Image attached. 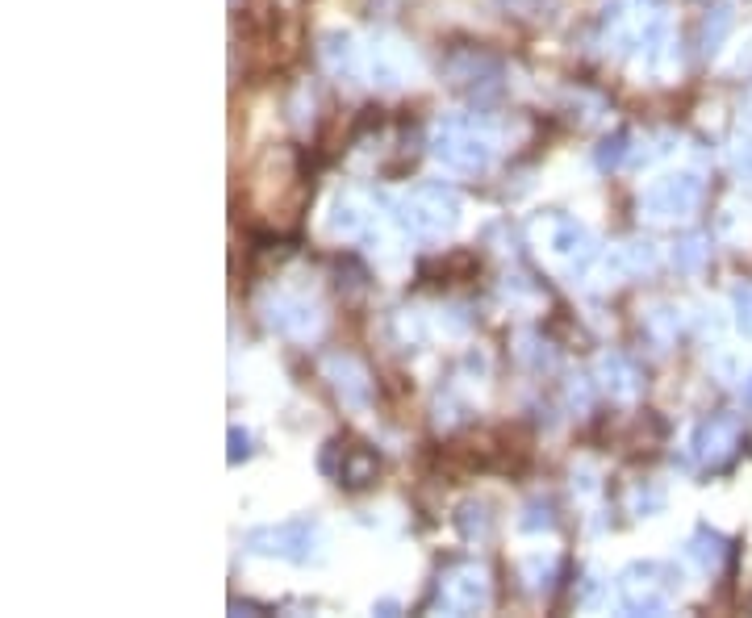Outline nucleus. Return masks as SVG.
Masks as SVG:
<instances>
[{
    "mask_svg": "<svg viewBox=\"0 0 752 618\" xmlns=\"http://www.w3.org/2000/svg\"><path fill=\"white\" fill-rule=\"evenodd\" d=\"M397 218L410 234L418 239H443L456 222H460V201L452 188H443L439 180L427 184H410L402 197H397Z\"/></svg>",
    "mask_w": 752,
    "mask_h": 618,
    "instance_id": "nucleus-1",
    "label": "nucleus"
},
{
    "mask_svg": "<svg viewBox=\"0 0 752 618\" xmlns=\"http://www.w3.org/2000/svg\"><path fill=\"white\" fill-rule=\"evenodd\" d=\"M677 585H681V577L665 564H652V560L631 564L619 577V602L631 614H661V610H669Z\"/></svg>",
    "mask_w": 752,
    "mask_h": 618,
    "instance_id": "nucleus-2",
    "label": "nucleus"
},
{
    "mask_svg": "<svg viewBox=\"0 0 752 618\" xmlns=\"http://www.w3.org/2000/svg\"><path fill=\"white\" fill-rule=\"evenodd\" d=\"M318 543H322V531L310 518H293V522H280V527H255L247 535V548L255 556H280L293 564L318 560Z\"/></svg>",
    "mask_w": 752,
    "mask_h": 618,
    "instance_id": "nucleus-3",
    "label": "nucleus"
},
{
    "mask_svg": "<svg viewBox=\"0 0 752 618\" xmlns=\"http://www.w3.org/2000/svg\"><path fill=\"white\" fill-rule=\"evenodd\" d=\"M435 159L452 172H485L493 159V138L477 122H448L435 130Z\"/></svg>",
    "mask_w": 752,
    "mask_h": 618,
    "instance_id": "nucleus-4",
    "label": "nucleus"
},
{
    "mask_svg": "<svg viewBox=\"0 0 752 618\" xmlns=\"http://www.w3.org/2000/svg\"><path fill=\"white\" fill-rule=\"evenodd\" d=\"M690 447L702 468H727L744 447V422L736 414H711L707 422H698Z\"/></svg>",
    "mask_w": 752,
    "mask_h": 618,
    "instance_id": "nucleus-5",
    "label": "nucleus"
},
{
    "mask_svg": "<svg viewBox=\"0 0 752 618\" xmlns=\"http://www.w3.org/2000/svg\"><path fill=\"white\" fill-rule=\"evenodd\" d=\"M435 602L448 610V614H473L489 602V577L481 564H452L443 568L439 589H435Z\"/></svg>",
    "mask_w": 752,
    "mask_h": 618,
    "instance_id": "nucleus-6",
    "label": "nucleus"
},
{
    "mask_svg": "<svg viewBox=\"0 0 752 618\" xmlns=\"http://www.w3.org/2000/svg\"><path fill=\"white\" fill-rule=\"evenodd\" d=\"M702 201V180L694 172H673V176H661L648 193H644V209L648 218H686V213H694Z\"/></svg>",
    "mask_w": 752,
    "mask_h": 618,
    "instance_id": "nucleus-7",
    "label": "nucleus"
},
{
    "mask_svg": "<svg viewBox=\"0 0 752 618\" xmlns=\"http://www.w3.org/2000/svg\"><path fill=\"white\" fill-rule=\"evenodd\" d=\"M548 251L560 255V259H569V268H585L590 264V255H594V243H590V234H585L577 222L569 218H548Z\"/></svg>",
    "mask_w": 752,
    "mask_h": 618,
    "instance_id": "nucleus-8",
    "label": "nucleus"
},
{
    "mask_svg": "<svg viewBox=\"0 0 752 618\" xmlns=\"http://www.w3.org/2000/svg\"><path fill=\"white\" fill-rule=\"evenodd\" d=\"M268 322L280 330V335H310V330H314V309L305 301H293V297H276L268 305Z\"/></svg>",
    "mask_w": 752,
    "mask_h": 618,
    "instance_id": "nucleus-9",
    "label": "nucleus"
},
{
    "mask_svg": "<svg viewBox=\"0 0 752 618\" xmlns=\"http://www.w3.org/2000/svg\"><path fill=\"white\" fill-rule=\"evenodd\" d=\"M364 59H368V71H372V84H402V80H406V71H410L406 51H397L393 42L372 46V51H368Z\"/></svg>",
    "mask_w": 752,
    "mask_h": 618,
    "instance_id": "nucleus-10",
    "label": "nucleus"
},
{
    "mask_svg": "<svg viewBox=\"0 0 752 618\" xmlns=\"http://www.w3.org/2000/svg\"><path fill=\"white\" fill-rule=\"evenodd\" d=\"M376 481V456L368 447H343V464H339V485L347 489H364Z\"/></svg>",
    "mask_w": 752,
    "mask_h": 618,
    "instance_id": "nucleus-11",
    "label": "nucleus"
},
{
    "mask_svg": "<svg viewBox=\"0 0 752 618\" xmlns=\"http://www.w3.org/2000/svg\"><path fill=\"white\" fill-rule=\"evenodd\" d=\"M331 368H335V389L343 393V401H351V406H364L368 401V376L360 372V364L356 360H343V355H335L331 360Z\"/></svg>",
    "mask_w": 752,
    "mask_h": 618,
    "instance_id": "nucleus-12",
    "label": "nucleus"
},
{
    "mask_svg": "<svg viewBox=\"0 0 752 618\" xmlns=\"http://www.w3.org/2000/svg\"><path fill=\"white\" fill-rule=\"evenodd\" d=\"M331 230H335V234H364V230H372V213H368L356 197H339L335 218H331Z\"/></svg>",
    "mask_w": 752,
    "mask_h": 618,
    "instance_id": "nucleus-13",
    "label": "nucleus"
},
{
    "mask_svg": "<svg viewBox=\"0 0 752 618\" xmlns=\"http://www.w3.org/2000/svg\"><path fill=\"white\" fill-rule=\"evenodd\" d=\"M690 556L702 564V568H719L723 564V556H727V543H723V535H715V531H694V539H690Z\"/></svg>",
    "mask_w": 752,
    "mask_h": 618,
    "instance_id": "nucleus-14",
    "label": "nucleus"
},
{
    "mask_svg": "<svg viewBox=\"0 0 752 618\" xmlns=\"http://www.w3.org/2000/svg\"><path fill=\"white\" fill-rule=\"evenodd\" d=\"M732 26H736V17H732V9L727 5H719L711 17H707V26H702V51L707 55H715L719 46H723V38L732 34Z\"/></svg>",
    "mask_w": 752,
    "mask_h": 618,
    "instance_id": "nucleus-15",
    "label": "nucleus"
},
{
    "mask_svg": "<svg viewBox=\"0 0 752 618\" xmlns=\"http://www.w3.org/2000/svg\"><path fill=\"white\" fill-rule=\"evenodd\" d=\"M460 531L468 535V539H485L489 535V510L485 506H477V502H468V506H460Z\"/></svg>",
    "mask_w": 752,
    "mask_h": 618,
    "instance_id": "nucleus-16",
    "label": "nucleus"
},
{
    "mask_svg": "<svg viewBox=\"0 0 752 618\" xmlns=\"http://www.w3.org/2000/svg\"><path fill=\"white\" fill-rule=\"evenodd\" d=\"M702 259H707V247H702V239H681V243L673 247V264H677L681 272H694Z\"/></svg>",
    "mask_w": 752,
    "mask_h": 618,
    "instance_id": "nucleus-17",
    "label": "nucleus"
},
{
    "mask_svg": "<svg viewBox=\"0 0 752 618\" xmlns=\"http://www.w3.org/2000/svg\"><path fill=\"white\" fill-rule=\"evenodd\" d=\"M619 259L627 264V272H648V268L656 264V251H652L648 243H627V247L619 251Z\"/></svg>",
    "mask_w": 752,
    "mask_h": 618,
    "instance_id": "nucleus-18",
    "label": "nucleus"
},
{
    "mask_svg": "<svg viewBox=\"0 0 752 618\" xmlns=\"http://www.w3.org/2000/svg\"><path fill=\"white\" fill-rule=\"evenodd\" d=\"M736 326L752 339V284H740L736 289Z\"/></svg>",
    "mask_w": 752,
    "mask_h": 618,
    "instance_id": "nucleus-19",
    "label": "nucleus"
},
{
    "mask_svg": "<svg viewBox=\"0 0 752 618\" xmlns=\"http://www.w3.org/2000/svg\"><path fill=\"white\" fill-rule=\"evenodd\" d=\"M732 163H736V172L752 180V134L736 138V147H732Z\"/></svg>",
    "mask_w": 752,
    "mask_h": 618,
    "instance_id": "nucleus-20",
    "label": "nucleus"
},
{
    "mask_svg": "<svg viewBox=\"0 0 752 618\" xmlns=\"http://www.w3.org/2000/svg\"><path fill=\"white\" fill-rule=\"evenodd\" d=\"M623 147H627V134L606 138V142H602V151H598V163H602V168H615V163L623 159Z\"/></svg>",
    "mask_w": 752,
    "mask_h": 618,
    "instance_id": "nucleus-21",
    "label": "nucleus"
},
{
    "mask_svg": "<svg viewBox=\"0 0 752 618\" xmlns=\"http://www.w3.org/2000/svg\"><path fill=\"white\" fill-rule=\"evenodd\" d=\"M230 460H247L251 456V435L247 431H239V426H230Z\"/></svg>",
    "mask_w": 752,
    "mask_h": 618,
    "instance_id": "nucleus-22",
    "label": "nucleus"
},
{
    "mask_svg": "<svg viewBox=\"0 0 752 618\" xmlns=\"http://www.w3.org/2000/svg\"><path fill=\"white\" fill-rule=\"evenodd\" d=\"M744 401H748V406H752V376L744 380Z\"/></svg>",
    "mask_w": 752,
    "mask_h": 618,
    "instance_id": "nucleus-23",
    "label": "nucleus"
}]
</instances>
